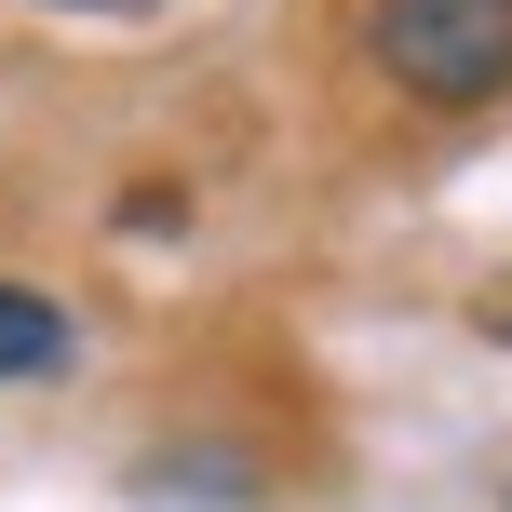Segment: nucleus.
Here are the masks:
<instances>
[{
  "mask_svg": "<svg viewBox=\"0 0 512 512\" xmlns=\"http://www.w3.org/2000/svg\"><path fill=\"white\" fill-rule=\"evenodd\" d=\"M364 41L418 108H499L512 95V0H378Z\"/></svg>",
  "mask_w": 512,
  "mask_h": 512,
  "instance_id": "f257e3e1",
  "label": "nucleus"
},
{
  "mask_svg": "<svg viewBox=\"0 0 512 512\" xmlns=\"http://www.w3.org/2000/svg\"><path fill=\"white\" fill-rule=\"evenodd\" d=\"M54 364H68V310L27 297V283H0V391H14V378H54Z\"/></svg>",
  "mask_w": 512,
  "mask_h": 512,
  "instance_id": "f03ea898",
  "label": "nucleus"
}]
</instances>
